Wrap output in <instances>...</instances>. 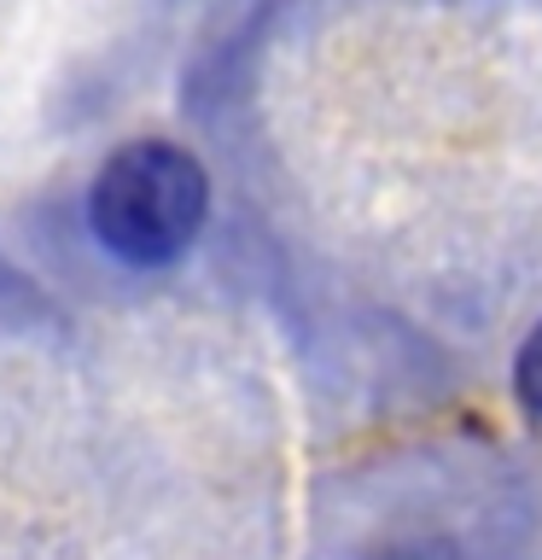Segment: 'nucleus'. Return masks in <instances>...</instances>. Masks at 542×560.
I'll return each instance as SVG.
<instances>
[{"mask_svg":"<svg viewBox=\"0 0 542 560\" xmlns=\"http://www.w3.org/2000/svg\"><path fill=\"white\" fill-rule=\"evenodd\" d=\"M210 210V175L192 152L169 140H129L105 158L87 217L105 252H117L134 269L181 257Z\"/></svg>","mask_w":542,"mask_h":560,"instance_id":"nucleus-1","label":"nucleus"},{"mask_svg":"<svg viewBox=\"0 0 542 560\" xmlns=\"http://www.w3.org/2000/svg\"><path fill=\"white\" fill-rule=\"evenodd\" d=\"M519 397L542 415V327H537L531 339H525V350H519Z\"/></svg>","mask_w":542,"mask_h":560,"instance_id":"nucleus-2","label":"nucleus"}]
</instances>
